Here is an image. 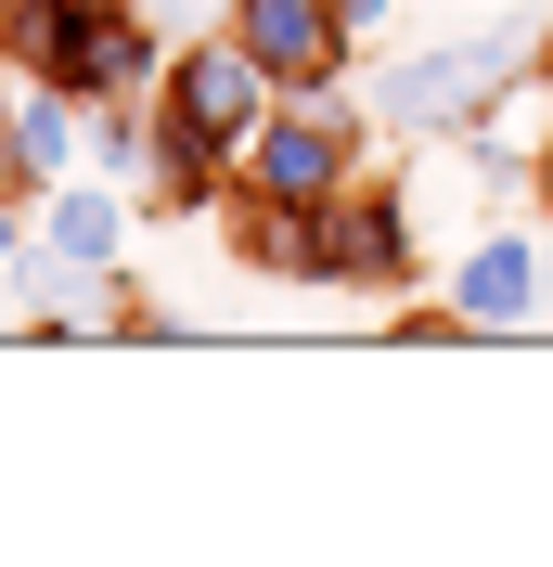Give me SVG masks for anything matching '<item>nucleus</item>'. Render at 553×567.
Instances as JSON below:
<instances>
[{
  "instance_id": "obj_1",
  "label": "nucleus",
  "mask_w": 553,
  "mask_h": 567,
  "mask_svg": "<svg viewBox=\"0 0 553 567\" xmlns=\"http://www.w3.org/2000/svg\"><path fill=\"white\" fill-rule=\"evenodd\" d=\"M541 27H553V13H477V27H450V39H413V52L374 65L361 104H374L386 142H450V130H477L502 91L541 78Z\"/></svg>"
},
{
  "instance_id": "obj_2",
  "label": "nucleus",
  "mask_w": 553,
  "mask_h": 567,
  "mask_svg": "<svg viewBox=\"0 0 553 567\" xmlns=\"http://www.w3.org/2000/svg\"><path fill=\"white\" fill-rule=\"evenodd\" d=\"M425 271H438V258H425V207H413V181L361 168L335 207H322V284H335V297H413Z\"/></svg>"
},
{
  "instance_id": "obj_3",
  "label": "nucleus",
  "mask_w": 553,
  "mask_h": 567,
  "mask_svg": "<svg viewBox=\"0 0 553 567\" xmlns=\"http://www.w3.org/2000/svg\"><path fill=\"white\" fill-rule=\"evenodd\" d=\"M438 297L463 310V336H515V322H541L553 310L541 233H528V219H477V233L438 258Z\"/></svg>"
},
{
  "instance_id": "obj_4",
  "label": "nucleus",
  "mask_w": 553,
  "mask_h": 567,
  "mask_svg": "<svg viewBox=\"0 0 553 567\" xmlns=\"http://www.w3.org/2000/svg\"><path fill=\"white\" fill-rule=\"evenodd\" d=\"M219 27L271 65V91H347L361 78V27H347L335 0H232Z\"/></svg>"
},
{
  "instance_id": "obj_5",
  "label": "nucleus",
  "mask_w": 553,
  "mask_h": 567,
  "mask_svg": "<svg viewBox=\"0 0 553 567\" xmlns=\"http://www.w3.org/2000/svg\"><path fill=\"white\" fill-rule=\"evenodd\" d=\"M155 104H180L194 130H219V142L244 155V142H258V116H271L283 91H271V65H258L232 27H194V39L168 52V91H155Z\"/></svg>"
},
{
  "instance_id": "obj_6",
  "label": "nucleus",
  "mask_w": 553,
  "mask_h": 567,
  "mask_svg": "<svg viewBox=\"0 0 553 567\" xmlns=\"http://www.w3.org/2000/svg\"><path fill=\"white\" fill-rule=\"evenodd\" d=\"M0 142H13V194H52V181L91 168V104L52 91V78H0Z\"/></svg>"
},
{
  "instance_id": "obj_7",
  "label": "nucleus",
  "mask_w": 553,
  "mask_h": 567,
  "mask_svg": "<svg viewBox=\"0 0 553 567\" xmlns=\"http://www.w3.org/2000/svg\"><path fill=\"white\" fill-rule=\"evenodd\" d=\"M232 271H258V284H322V207H283V194H244L232 181Z\"/></svg>"
},
{
  "instance_id": "obj_8",
  "label": "nucleus",
  "mask_w": 553,
  "mask_h": 567,
  "mask_svg": "<svg viewBox=\"0 0 553 567\" xmlns=\"http://www.w3.org/2000/svg\"><path fill=\"white\" fill-rule=\"evenodd\" d=\"M142 13H155L168 39H194V27H219V13H232V0H142Z\"/></svg>"
},
{
  "instance_id": "obj_9",
  "label": "nucleus",
  "mask_w": 553,
  "mask_h": 567,
  "mask_svg": "<svg viewBox=\"0 0 553 567\" xmlns=\"http://www.w3.org/2000/svg\"><path fill=\"white\" fill-rule=\"evenodd\" d=\"M335 13H347L361 39H386V27H399V0H335Z\"/></svg>"
},
{
  "instance_id": "obj_10",
  "label": "nucleus",
  "mask_w": 553,
  "mask_h": 567,
  "mask_svg": "<svg viewBox=\"0 0 553 567\" xmlns=\"http://www.w3.org/2000/svg\"><path fill=\"white\" fill-rule=\"evenodd\" d=\"M528 207H541V233H553V130H541V181H528Z\"/></svg>"
},
{
  "instance_id": "obj_11",
  "label": "nucleus",
  "mask_w": 553,
  "mask_h": 567,
  "mask_svg": "<svg viewBox=\"0 0 553 567\" xmlns=\"http://www.w3.org/2000/svg\"><path fill=\"white\" fill-rule=\"evenodd\" d=\"M541 91H553V27H541Z\"/></svg>"
}]
</instances>
